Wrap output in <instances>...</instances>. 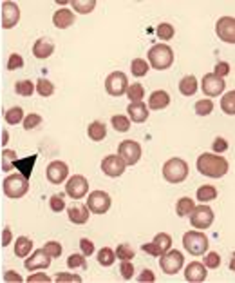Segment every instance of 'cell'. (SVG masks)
Returning a JSON list of instances; mask_svg holds the SVG:
<instances>
[{
	"label": "cell",
	"mask_w": 235,
	"mask_h": 283,
	"mask_svg": "<svg viewBox=\"0 0 235 283\" xmlns=\"http://www.w3.org/2000/svg\"><path fill=\"white\" fill-rule=\"evenodd\" d=\"M15 162H16V152L13 149H4L2 151V171H11L15 169Z\"/></svg>",
	"instance_id": "obj_38"
},
{
	"label": "cell",
	"mask_w": 235,
	"mask_h": 283,
	"mask_svg": "<svg viewBox=\"0 0 235 283\" xmlns=\"http://www.w3.org/2000/svg\"><path fill=\"white\" fill-rule=\"evenodd\" d=\"M94 7H96V0H73V9L82 15L94 11Z\"/></svg>",
	"instance_id": "obj_32"
},
{
	"label": "cell",
	"mask_w": 235,
	"mask_h": 283,
	"mask_svg": "<svg viewBox=\"0 0 235 283\" xmlns=\"http://www.w3.org/2000/svg\"><path fill=\"white\" fill-rule=\"evenodd\" d=\"M111 196L105 193V191H92L87 196V207L90 213L94 214H105L111 209Z\"/></svg>",
	"instance_id": "obj_11"
},
{
	"label": "cell",
	"mask_w": 235,
	"mask_h": 283,
	"mask_svg": "<svg viewBox=\"0 0 235 283\" xmlns=\"http://www.w3.org/2000/svg\"><path fill=\"white\" fill-rule=\"evenodd\" d=\"M89 191V182L82 174H73L65 183V194L73 200H82Z\"/></svg>",
	"instance_id": "obj_10"
},
{
	"label": "cell",
	"mask_w": 235,
	"mask_h": 283,
	"mask_svg": "<svg viewBox=\"0 0 235 283\" xmlns=\"http://www.w3.org/2000/svg\"><path fill=\"white\" fill-rule=\"evenodd\" d=\"M138 282H145V283H152V282H156V276H154V272L150 269H145L141 274L138 276Z\"/></svg>",
	"instance_id": "obj_56"
},
{
	"label": "cell",
	"mask_w": 235,
	"mask_h": 283,
	"mask_svg": "<svg viewBox=\"0 0 235 283\" xmlns=\"http://www.w3.org/2000/svg\"><path fill=\"white\" fill-rule=\"evenodd\" d=\"M67 216H69V221H73L74 225H83L89 221L90 211L87 205L83 203H73L69 209H67Z\"/></svg>",
	"instance_id": "obj_19"
},
{
	"label": "cell",
	"mask_w": 235,
	"mask_h": 283,
	"mask_svg": "<svg viewBox=\"0 0 235 283\" xmlns=\"http://www.w3.org/2000/svg\"><path fill=\"white\" fill-rule=\"evenodd\" d=\"M111 124H112V127H114L118 133H127L129 129H131V120H129L127 117H121V115L112 117L111 118Z\"/></svg>",
	"instance_id": "obj_41"
},
{
	"label": "cell",
	"mask_w": 235,
	"mask_h": 283,
	"mask_svg": "<svg viewBox=\"0 0 235 283\" xmlns=\"http://www.w3.org/2000/svg\"><path fill=\"white\" fill-rule=\"evenodd\" d=\"M87 134H89V138L92 142H102V140L107 136V127H105L103 122H100V120H94L92 124L89 125V129H87Z\"/></svg>",
	"instance_id": "obj_27"
},
{
	"label": "cell",
	"mask_w": 235,
	"mask_h": 283,
	"mask_svg": "<svg viewBox=\"0 0 235 283\" xmlns=\"http://www.w3.org/2000/svg\"><path fill=\"white\" fill-rule=\"evenodd\" d=\"M127 113H129V117H131L132 122H136V124H143L148 120V105H145L143 102H131L129 107H127Z\"/></svg>",
	"instance_id": "obj_20"
},
{
	"label": "cell",
	"mask_w": 235,
	"mask_h": 283,
	"mask_svg": "<svg viewBox=\"0 0 235 283\" xmlns=\"http://www.w3.org/2000/svg\"><path fill=\"white\" fill-rule=\"evenodd\" d=\"M11 240H13V233H11V229H4V231H2V247H7V245H9V243H11Z\"/></svg>",
	"instance_id": "obj_57"
},
{
	"label": "cell",
	"mask_w": 235,
	"mask_h": 283,
	"mask_svg": "<svg viewBox=\"0 0 235 283\" xmlns=\"http://www.w3.org/2000/svg\"><path fill=\"white\" fill-rule=\"evenodd\" d=\"M22 120H24V111H22V107H11V109L6 111V122L9 125L20 124Z\"/></svg>",
	"instance_id": "obj_39"
},
{
	"label": "cell",
	"mask_w": 235,
	"mask_h": 283,
	"mask_svg": "<svg viewBox=\"0 0 235 283\" xmlns=\"http://www.w3.org/2000/svg\"><path fill=\"white\" fill-rule=\"evenodd\" d=\"M127 89H129V80H127V75L121 71H114L105 78V91L111 97H121L127 93Z\"/></svg>",
	"instance_id": "obj_7"
},
{
	"label": "cell",
	"mask_w": 235,
	"mask_h": 283,
	"mask_svg": "<svg viewBox=\"0 0 235 283\" xmlns=\"http://www.w3.org/2000/svg\"><path fill=\"white\" fill-rule=\"evenodd\" d=\"M141 249H143V252H147V254H150V256H156V258H159V256L163 254V252H161V249H159L154 242L145 243Z\"/></svg>",
	"instance_id": "obj_55"
},
{
	"label": "cell",
	"mask_w": 235,
	"mask_h": 283,
	"mask_svg": "<svg viewBox=\"0 0 235 283\" xmlns=\"http://www.w3.org/2000/svg\"><path fill=\"white\" fill-rule=\"evenodd\" d=\"M221 265V256L217 252H208L206 258H205V267L208 269H217Z\"/></svg>",
	"instance_id": "obj_50"
},
{
	"label": "cell",
	"mask_w": 235,
	"mask_h": 283,
	"mask_svg": "<svg viewBox=\"0 0 235 283\" xmlns=\"http://www.w3.org/2000/svg\"><path fill=\"white\" fill-rule=\"evenodd\" d=\"M195 113L199 115V117H208L212 111H214V102L210 100V98H203V100H197L195 102Z\"/></svg>",
	"instance_id": "obj_37"
},
{
	"label": "cell",
	"mask_w": 235,
	"mask_h": 283,
	"mask_svg": "<svg viewBox=\"0 0 235 283\" xmlns=\"http://www.w3.org/2000/svg\"><path fill=\"white\" fill-rule=\"evenodd\" d=\"M230 269L235 272V252H232V258H230Z\"/></svg>",
	"instance_id": "obj_61"
},
{
	"label": "cell",
	"mask_w": 235,
	"mask_h": 283,
	"mask_svg": "<svg viewBox=\"0 0 235 283\" xmlns=\"http://www.w3.org/2000/svg\"><path fill=\"white\" fill-rule=\"evenodd\" d=\"M49 205H51V211H53V213H62L63 209H65L63 194H53L51 200H49Z\"/></svg>",
	"instance_id": "obj_46"
},
{
	"label": "cell",
	"mask_w": 235,
	"mask_h": 283,
	"mask_svg": "<svg viewBox=\"0 0 235 283\" xmlns=\"http://www.w3.org/2000/svg\"><path fill=\"white\" fill-rule=\"evenodd\" d=\"M168 104H170V95L163 89L154 91L152 95H150V98H148V109L152 111L165 109V107H168Z\"/></svg>",
	"instance_id": "obj_22"
},
{
	"label": "cell",
	"mask_w": 235,
	"mask_h": 283,
	"mask_svg": "<svg viewBox=\"0 0 235 283\" xmlns=\"http://www.w3.org/2000/svg\"><path fill=\"white\" fill-rule=\"evenodd\" d=\"M208 238L201 231H188L183 234V247L192 256H203L208 250Z\"/></svg>",
	"instance_id": "obj_5"
},
{
	"label": "cell",
	"mask_w": 235,
	"mask_h": 283,
	"mask_svg": "<svg viewBox=\"0 0 235 283\" xmlns=\"http://www.w3.org/2000/svg\"><path fill=\"white\" fill-rule=\"evenodd\" d=\"M28 282H45V283H49V282H51V278H49L47 274H44V272H38V274L29 276Z\"/></svg>",
	"instance_id": "obj_58"
},
{
	"label": "cell",
	"mask_w": 235,
	"mask_h": 283,
	"mask_svg": "<svg viewBox=\"0 0 235 283\" xmlns=\"http://www.w3.org/2000/svg\"><path fill=\"white\" fill-rule=\"evenodd\" d=\"M4 194L11 200H18L22 196H26L29 191V180L24 178L22 174H9L4 183H2Z\"/></svg>",
	"instance_id": "obj_4"
},
{
	"label": "cell",
	"mask_w": 235,
	"mask_h": 283,
	"mask_svg": "<svg viewBox=\"0 0 235 283\" xmlns=\"http://www.w3.org/2000/svg\"><path fill=\"white\" fill-rule=\"evenodd\" d=\"M116 262V252L109 247H103L100 249V252H98V263L102 265V267H111L112 263Z\"/></svg>",
	"instance_id": "obj_31"
},
{
	"label": "cell",
	"mask_w": 235,
	"mask_h": 283,
	"mask_svg": "<svg viewBox=\"0 0 235 283\" xmlns=\"http://www.w3.org/2000/svg\"><path fill=\"white\" fill-rule=\"evenodd\" d=\"M15 93L20 97H31L35 93V83L31 80H20V82L15 83Z\"/></svg>",
	"instance_id": "obj_33"
},
{
	"label": "cell",
	"mask_w": 235,
	"mask_h": 283,
	"mask_svg": "<svg viewBox=\"0 0 235 283\" xmlns=\"http://www.w3.org/2000/svg\"><path fill=\"white\" fill-rule=\"evenodd\" d=\"M136 256V252H134V249L129 245V243H119L116 247V258L118 260H132Z\"/></svg>",
	"instance_id": "obj_43"
},
{
	"label": "cell",
	"mask_w": 235,
	"mask_h": 283,
	"mask_svg": "<svg viewBox=\"0 0 235 283\" xmlns=\"http://www.w3.org/2000/svg\"><path fill=\"white\" fill-rule=\"evenodd\" d=\"M152 242L161 249L163 254H165L168 249L172 247V238H170V234H166V233H159V234H156Z\"/></svg>",
	"instance_id": "obj_42"
},
{
	"label": "cell",
	"mask_w": 235,
	"mask_h": 283,
	"mask_svg": "<svg viewBox=\"0 0 235 283\" xmlns=\"http://www.w3.org/2000/svg\"><path fill=\"white\" fill-rule=\"evenodd\" d=\"M221 109L226 115H235V89L228 91L224 97L221 98Z\"/></svg>",
	"instance_id": "obj_34"
},
{
	"label": "cell",
	"mask_w": 235,
	"mask_h": 283,
	"mask_svg": "<svg viewBox=\"0 0 235 283\" xmlns=\"http://www.w3.org/2000/svg\"><path fill=\"white\" fill-rule=\"evenodd\" d=\"M31 250H33V242H31V238L18 236L16 242H15V254L18 256V258H28Z\"/></svg>",
	"instance_id": "obj_26"
},
{
	"label": "cell",
	"mask_w": 235,
	"mask_h": 283,
	"mask_svg": "<svg viewBox=\"0 0 235 283\" xmlns=\"http://www.w3.org/2000/svg\"><path fill=\"white\" fill-rule=\"evenodd\" d=\"M127 169V164H125L121 156H116V154H109L102 160V171H103L109 178H118L121 176Z\"/></svg>",
	"instance_id": "obj_14"
},
{
	"label": "cell",
	"mask_w": 235,
	"mask_h": 283,
	"mask_svg": "<svg viewBox=\"0 0 235 283\" xmlns=\"http://www.w3.org/2000/svg\"><path fill=\"white\" fill-rule=\"evenodd\" d=\"M22 122H24V129H26V131H29V129H35V127H38V125H40L44 120H42L40 115L29 113L28 117H24V120H22Z\"/></svg>",
	"instance_id": "obj_45"
},
{
	"label": "cell",
	"mask_w": 235,
	"mask_h": 283,
	"mask_svg": "<svg viewBox=\"0 0 235 283\" xmlns=\"http://www.w3.org/2000/svg\"><path fill=\"white\" fill-rule=\"evenodd\" d=\"M188 164L183 158H170L163 166V178L168 183H181L188 178Z\"/></svg>",
	"instance_id": "obj_3"
},
{
	"label": "cell",
	"mask_w": 235,
	"mask_h": 283,
	"mask_svg": "<svg viewBox=\"0 0 235 283\" xmlns=\"http://www.w3.org/2000/svg\"><path fill=\"white\" fill-rule=\"evenodd\" d=\"M20 22V7L15 2H4L2 4V28L11 29Z\"/></svg>",
	"instance_id": "obj_16"
},
{
	"label": "cell",
	"mask_w": 235,
	"mask_h": 283,
	"mask_svg": "<svg viewBox=\"0 0 235 283\" xmlns=\"http://www.w3.org/2000/svg\"><path fill=\"white\" fill-rule=\"evenodd\" d=\"M185 265V258L183 252L176 250V249H168L165 254L159 256V267L165 274H177Z\"/></svg>",
	"instance_id": "obj_6"
},
{
	"label": "cell",
	"mask_w": 235,
	"mask_h": 283,
	"mask_svg": "<svg viewBox=\"0 0 235 283\" xmlns=\"http://www.w3.org/2000/svg\"><path fill=\"white\" fill-rule=\"evenodd\" d=\"M55 53V44L47 38H38L33 46V55L38 58V60H44V58H49V56Z\"/></svg>",
	"instance_id": "obj_23"
},
{
	"label": "cell",
	"mask_w": 235,
	"mask_h": 283,
	"mask_svg": "<svg viewBox=\"0 0 235 283\" xmlns=\"http://www.w3.org/2000/svg\"><path fill=\"white\" fill-rule=\"evenodd\" d=\"M194 207H195L194 200L188 198V196H185V198H179L177 203H176V213H177V216L185 218V216H188V214L194 211Z\"/></svg>",
	"instance_id": "obj_28"
},
{
	"label": "cell",
	"mask_w": 235,
	"mask_h": 283,
	"mask_svg": "<svg viewBox=\"0 0 235 283\" xmlns=\"http://www.w3.org/2000/svg\"><path fill=\"white\" fill-rule=\"evenodd\" d=\"M199 89V83H197V78L194 75H187L181 78L179 82V91L183 97H194Z\"/></svg>",
	"instance_id": "obj_25"
},
{
	"label": "cell",
	"mask_w": 235,
	"mask_h": 283,
	"mask_svg": "<svg viewBox=\"0 0 235 283\" xmlns=\"http://www.w3.org/2000/svg\"><path fill=\"white\" fill-rule=\"evenodd\" d=\"M36 93H38L40 97L47 98L55 93V85L49 82L47 78H38V82H36Z\"/></svg>",
	"instance_id": "obj_35"
},
{
	"label": "cell",
	"mask_w": 235,
	"mask_h": 283,
	"mask_svg": "<svg viewBox=\"0 0 235 283\" xmlns=\"http://www.w3.org/2000/svg\"><path fill=\"white\" fill-rule=\"evenodd\" d=\"M45 176H47V180L51 183L58 185V183H62L63 180L69 176V167H67V164L62 162V160H55V162H51L47 166Z\"/></svg>",
	"instance_id": "obj_15"
},
{
	"label": "cell",
	"mask_w": 235,
	"mask_h": 283,
	"mask_svg": "<svg viewBox=\"0 0 235 283\" xmlns=\"http://www.w3.org/2000/svg\"><path fill=\"white\" fill-rule=\"evenodd\" d=\"M118 156H121L127 166H136L141 158V145L134 140H123L118 147Z\"/></svg>",
	"instance_id": "obj_8"
},
{
	"label": "cell",
	"mask_w": 235,
	"mask_h": 283,
	"mask_svg": "<svg viewBox=\"0 0 235 283\" xmlns=\"http://www.w3.org/2000/svg\"><path fill=\"white\" fill-rule=\"evenodd\" d=\"M36 154H33V156H28V158H16V162H15V169L16 171H20V174L24 176V178H31V174H33V167H35V162H36Z\"/></svg>",
	"instance_id": "obj_24"
},
{
	"label": "cell",
	"mask_w": 235,
	"mask_h": 283,
	"mask_svg": "<svg viewBox=\"0 0 235 283\" xmlns=\"http://www.w3.org/2000/svg\"><path fill=\"white\" fill-rule=\"evenodd\" d=\"M156 33H158V36L161 38V40H170V38H174L176 29H174V26H170L168 22H163V24H159L158 26Z\"/></svg>",
	"instance_id": "obj_44"
},
{
	"label": "cell",
	"mask_w": 235,
	"mask_h": 283,
	"mask_svg": "<svg viewBox=\"0 0 235 283\" xmlns=\"http://www.w3.org/2000/svg\"><path fill=\"white\" fill-rule=\"evenodd\" d=\"M148 69H150V66H148V62H147L145 58H134L131 64V73L136 78H141V76H145L147 73H148Z\"/></svg>",
	"instance_id": "obj_29"
},
{
	"label": "cell",
	"mask_w": 235,
	"mask_h": 283,
	"mask_svg": "<svg viewBox=\"0 0 235 283\" xmlns=\"http://www.w3.org/2000/svg\"><path fill=\"white\" fill-rule=\"evenodd\" d=\"M119 272H121V278H123V280H132V276H134V265H132L131 260H123V262H121Z\"/></svg>",
	"instance_id": "obj_48"
},
{
	"label": "cell",
	"mask_w": 235,
	"mask_h": 283,
	"mask_svg": "<svg viewBox=\"0 0 235 283\" xmlns=\"http://www.w3.org/2000/svg\"><path fill=\"white\" fill-rule=\"evenodd\" d=\"M217 198V189L214 185H201L197 189V200L201 203H206V201H212Z\"/></svg>",
	"instance_id": "obj_30"
},
{
	"label": "cell",
	"mask_w": 235,
	"mask_h": 283,
	"mask_svg": "<svg viewBox=\"0 0 235 283\" xmlns=\"http://www.w3.org/2000/svg\"><path fill=\"white\" fill-rule=\"evenodd\" d=\"M127 97L131 98V102H143L145 98V89L141 83H131V87L127 89Z\"/></svg>",
	"instance_id": "obj_36"
},
{
	"label": "cell",
	"mask_w": 235,
	"mask_h": 283,
	"mask_svg": "<svg viewBox=\"0 0 235 283\" xmlns=\"http://www.w3.org/2000/svg\"><path fill=\"white\" fill-rule=\"evenodd\" d=\"M49 265H51V256H49L44 249L35 250V252L24 262V267H26L29 272H33V270H40V269H47Z\"/></svg>",
	"instance_id": "obj_17"
},
{
	"label": "cell",
	"mask_w": 235,
	"mask_h": 283,
	"mask_svg": "<svg viewBox=\"0 0 235 283\" xmlns=\"http://www.w3.org/2000/svg\"><path fill=\"white\" fill-rule=\"evenodd\" d=\"M55 282H58V283H63V282L82 283V276H78V274H71V272H60V274H56L55 276Z\"/></svg>",
	"instance_id": "obj_51"
},
{
	"label": "cell",
	"mask_w": 235,
	"mask_h": 283,
	"mask_svg": "<svg viewBox=\"0 0 235 283\" xmlns=\"http://www.w3.org/2000/svg\"><path fill=\"white\" fill-rule=\"evenodd\" d=\"M7 142H9V134H7V131H2V142H0V144L6 145Z\"/></svg>",
	"instance_id": "obj_60"
},
{
	"label": "cell",
	"mask_w": 235,
	"mask_h": 283,
	"mask_svg": "<svg viewBox=\"0 0 235 283\" xmlns=\"http://www.w3.org/2000/svg\"><path fill=\"white\" fill-rule=\"evenodd\" d=\"M197 171L208 178H222L230 171L228 160L217 152H203L197 158Z\"/></svg>",
	"instance_id": "obj_1"
},
{
	"label": "cell",
	"mask_w": 235,
	"mask_h": 283,
	"mask_svg": "<svg viewBox=\"0 0 235 283\" xmlns=\"http://www.w3.org/2000/svg\"><path fill=\"white\" fill-rule=\"evenodd\" d=\"M208 276L206 272V267L203 265L201 262H192L187 265V269H185V280L190 283H201L205 282Z\"/></svg>",
	"instance_id": "obj_18"
},
{
	"label": "cell",
	"mask_w": 235,
	"mask_h": 283,
	"mask_svg": "<svg viewBox=\"0 0 235 283\" xmlns=\"http://www.w3.org/2000/svg\"><path fill=\"white\" fill-rule=\"evenodd\" d=\"M24 67V58H22L18 53H13L9 55V60H7V69L9 71H16Z\"/></svg>",
	"instance_id": "obj_47"
},
{
	"label": "cell",
	"mask_w": 235,
	"mask_h": 283,
	"mask_svg": "<svg viewBox=\"0 0 235 283\" xmlns=\"http://www.w3.org/2000/svg\"><path fill=\"white\" fill-rule=\"evenodd\" d=\"M230 69H232V67H230L228 62H217L215 64V67H214V75L224 78L226 75H230Z\"/></svg>",
	"instance_id": "obj_53"
},
{
	"label": "cell",
	"mask_w": 235,
	"mask_h": 283,
	"mask_svg": "<svg viewBox=\"0 0 235 283\" xmlns=\"http://www.w3.org/2000/svg\"><path fill=\"white\" fill-rule=\"evenodd\" d=\"M80 249H82V254H85L89 258V256L94 252V243L90 242V240H87V238H82V240H80Z\"/></svg>",
	"instance_id": "obj_54"
},
{
	"label": "cell",
	"mask_w": 235,
	"mask_h": 283,
	"mask_svg": "<svg viewBox=\"0 0 235 283\" xmlns=\"http://www.w3.org/2000/svg\"><path fill=\"white\" fill-rule=\"evenodd\" d=\"M212 149H214V152L221 154V152L228 151V142L222 138V136H217V138L214 140V144H212Z\"/></svg>",
	"instance_id": "obj_52"
},
{
	"label": "cell",
	"mask_w": 235,
	"mask_h": 283,
	"mask_svg": "<svg viewBox=\"0 0 235 283\" xmlns=\"http://www.w3.org/2000/svg\"><path fill=\"white\" fill-rule=\"evenodd\" d=\"M67 267L69 269H87V256L85 254H71L69 258H67Z\"/></svg>",
	"instance_id": "obj_40"
},
{
	"label": "cell",
	"mask_w": 235,
	"mask_h": 283,
	"mask_svg": "<svg viewBox=\"0 0 235 283\" xmlns=\"http://www.w3.org/2000/svg\"><path fill=\"white\" fill-rule=\"evenodd\" d=\"M44 250H45L51 258H60V254H62V245L58 242H47L44 245Z\"/></svg>",
	"instance_id": "obj_49"
},
{
	"label": "cell",
	"mask_w": 235,
	"mask_h": 283,
	"mask_svg": "<svg viewBox=\"0 0 235 283\" xmlns=\"http://www.w3.org/2000/svg\"><path fill=\"white\" fill-rule=\"evenodd\" d=\"M4 280H6V282H22V276H18L15 270H6Z\"/></svg>",
	"instance_id": "obj_59"
},
{
	"label": "cell",
	"mask_w": 235,
	"mask_h": 283,
	"mask_svg": "<svg viewBox=\"0 0 235 283\" xmlns=\"http://www.w3.org/2000/svg\"><path fill=\"white\" fill-rule=\"evenodd\" d=\"M147 56H148V66H152L154 69L158 71L168 69L174 64V51L166 44H156V46H152V48L148 49Z\"/></svg>",
	"instance_id": "obj_2"
},
{
	"label": "cell",
	"mask_w": 235,
	"mask_h": 283,
	"mask_svg": "<svg viewBox=\"0 0 235 283\" xmlns=\"http://www.w3.org/2000/svg\"><path fill=\"white\" fill-rule=\"evenodd\" d=\"M215 33L219 40L226 44H235V18L234 17H221L215 24Z\"/></svg>",
	"instance_id": "obj_13"
},
{
	"label": "cell",
	"mask_w": 235,
	"mask_h": 283,
	"mask_svg": "<svg viewBox=\"0 0 235 283\" xmlns=\"http://www.w3.org/2000/svg\"><path fill=\"white\" fill-rule=\"evenodd\" d=\"M214 211L212 207H208V205H197L194 207V211L190 213V221H192V225L195 229H199V231H205V229H210V225L214 223Z\"/></svg>",
	"instance_id": "obj_9"
},
{
	"label": "cell",
	"mask_w": 235,
	"mask_h": 283,
	"mask_svg": "<svg viewBox=\"0 0 235 283\" xmlns=\"http://www.w3.org/2000/svg\"><path fill=\"white\" fill-rule=\"evenodd\" d=\"M74 13L71 11V9H58V11H55V15H53V24H55L58 29H67L71 28L73 24H74Z\"/></svg>",
	"instance_id": "obj_21"
},
{
	"label": "cell",
	"mask_w": 235,
	"mask_h": 283,
	"mask_svg": "<svg viewBox=\"0 0 235 283\" xmlns=\"http://www.w3.org/2000/svg\"><path fill=\"white\" fill-rule=\"evenodd\" d=\"M201 87H203V93H205L206 97L214 98V97H217V95H221L222 91H224L226 82H224V78H221V76L214 75V73H208V75L203 76Z\"/></svg>",
	"instance_id": "obj_12"
}]
</instances>
